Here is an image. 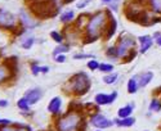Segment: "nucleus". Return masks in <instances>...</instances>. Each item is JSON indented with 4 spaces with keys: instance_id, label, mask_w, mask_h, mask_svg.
I'll use <instances>...</instances> for the list:
<instances>
[{
    "instance_id": "a211bd4d",
    "label": "nucleus",
    "mask_w": 161,
    "mask_h": 131,
    "mask_svg": "<svg viewBox=\"0 0 161 131\" xmlns=\"http://www.w3.org/2000/svg\"><path fill=\"white\" fill-rule=\"evenodd\" d=\"M131 112H133V106H130V104H128V106H125V107L119 108V111H117L119 118H126V117H130Z\"/></svg>"
},
{
    "instance_id": "2f4dec72",
    "label": "nucleus",
    "mask_w": 161,
    "mask_h": 131,
    "mask_svg": "<svg viewBox=\"0 0 161 131\" xmlns=\"http://www.w3.org/2000/svg\"><path fill=\"white\" fill-rule=\"evenodd\" d=\"M89 59V58H92V55H89V54H75L74 55V59Z\"/></svg>"
},
{
    "instance_id": "7ed1b4c3",
    "label": "nucleus",
    "mask_w": 161,
    "mask_h": 131,
    "mask_svg": "<svg viewBox=\"0 0 161 131\" xmlns=\"http://www.w3.org/2000/svg\"><path fill=\"white\" fill-rule=\"evenodd\" d=\"M81 122L79 113L67 112L62 118L57 121V128L59 131H77V127Z\"/></svg>"
},
{
    "instance_id": "72a5a7b5",
    "label": "nucleus",
    "mask_w": 161,
    "mask_h": 131,
    "mask_svg": "<svg viewBox=\"0 0 161 131\" xmlns=\"http://www.w3.org/2000/svg\"><path fill=\"white\" fill-rule=\"evenodd\" d=\"M90 2H92V0H83V2L77 3V8H84V7H86V4L90 3Z\"/></svg>"
},
{
    "instance_id": "cd10ccee",
    "label": "nucleus",
    "mask_w": 161,
    "mask_h": 131,
    "mask_svg": "<svg viewBox=\"0 0 161 131\" xmlns=\"http://www.w3.org/2000/svg\"><path fill=\"white\" fill-rule=\"evenodd\" d=\"M86 66H88V68H89L90 71H97V70L99 68V63H98V60H96V59L88 60Z\"/></svg>"
},
{
    "instance_id": "ddd939ff",
    "label": "nucleus",
    "mask_w": 161,
    "mask_h": 131,
    "mask_svg": "<svg viewBox=\"0 0 161 131\" xmlns=\"http://www.w3.org/2000/svg\"><path fill=\"white\" fill-rule=\"evenodd\" d=\"M139 43H141V49H139V51H141V54H144L147 50H148L151 46H152V44H153V40H152V37L151 36H148V35H144V36H141L139 39Z\"/></svg>"
},
{
    "instance_id": "c756f323",
    "label": "nucleus",
    "mask_w": 161,
    "mask_h": 131,
    "mask_svg": "<svg viewBox=\"0 0 161 131\" xmlns=\"http://www.w3.org/2000/svg\"><path fill=\"white\" fill-rule=\"evenodd\" d=\"M106 55H107V57H110V58L116 59V58H117V51H116V48H115V46L108 48V49H107V51H106Z\"/></svg>"
},
{
    "instance_id": "0eeeda50",
    "label": "nucleus",
    "mask_w": 161,
    "mask_h": 131,
    "mask_svg": "<svg viewBox=\"0 0 161 131\" xmlns=\"http://www.w3.org/2000/svg\"><path fill=\"white\" fill-rule=\"evenodd\" d=\"M16 17L5 9H0V26L5 29H13L16 26Z\"/></svg>"
},
{
    "instance_id": "c85d7f7f",
    "label": "nucleus",
    "mask_w": 161,
    "mask_h": 131,
    "mask_svg": "<svg viewBox=\"0 0 161 131\" xmlns=\"http://www.w3.org/2000/svg\"><path fill=\"white\" fill-rule=\"evenodd\" d=\"M34 44V39L32 37H27V39H23V41L21 43V46L23 49H30Z\"/></svg>"
},
{
    "instance_id": "7c9ffc66",
    "label": "nucleus",
    "mask_w": 161,
    "mask_h": 131,
    "mask_svg": "<svg viewBox=\"0 0 161 131\" xmlns=\"http://www.w3.org/2000/svg\"><path fill=\"white\" fill-rule=\"evenodd\" d=\"M31 71H32V75H34V76H37L40 72H42V67H39L36 63H34V64L31 66Z\"/></svg>"
},
{
    "instance_id": "f704fd0d",
    "label": "nucleus",
    "mask_w": 161,
    "mask_h": 131,
    "mask_svg": "<svg viewBox=\"0 0 161 131\" xmlns=\"http://www.w3.org/2000/svg\"><path fill=\"white\" fill-rule=\"evenodd\" d=\"M0 131H17V128L10 127V126H3L2 128H0Z\"/></svg>"
},
{
    "instance_id": "2eb2a0df",
    "label": "nucleus",
    "mask_w": 161,
    "mask_h": 131,
    "mask_svg": "<svg viewBox=\"0 0 161 131\" xmlns=\"http://www.w3.org/2000/svg\"><path fill=\"white\" fill-rule=\"evenodd\" d=\"M139 81H138V85H139V87H144V86H147L150 82H151V80L153 78V73L150 71V72H144V73H142L139 77Z\"/></svg>"
},
{
    "instance_id": "9b49d317",
    "label": "nucleus",
    "mask_w": 161,
    "mask_h": 131,
    "mask_svg": "<svg viewBox=\"0 0 161 131\" xmlns=\"http://www.w3.org/2000/svg\"><path fill=\"white\" fill-rule=\"evenodd\" d=\"M19 18H21V22L23 23V26L25 27H27V29H34V27L37 26V22L34 21L29 13H26L23 9L19 12Z\"/></svg>"
},
{
    "instance_id": "ea45409f",
    "label": "nucleus",
    "mask_w": 161,
    "mask_h": 131,
    "mask_svg": "<svg viewBox=\"0 0 161 131\" xmlns=\"http://www.w3.org/2000/svg\"><path fill=\"white\" fill-rule=\"evenodd\" d=\"M156 41H157V44H158V45L161 46V36H160V37L157 39V40H156Z\"/></svg>"
},
{
    "instance_id": "5701e85b",
    "label": "nucleus",
    "mask_w": 161,
    "mask_h": 131,
    "mask_svg": "<svg viewBox=\"0 0 161 131\" xmlns=\"http://www.w3.org/2000/svg\"><path fill=\"white\" fill-rule=\"evenodd\" d=\"M98 70H99L101 72H103V73H111V72L114 71V66L110 64V63H101Z\"/></svg>"
},
{
    "instance_id": "dca6fc26",
    "label": "nucleus",
    "mask_w": 161,
    "mask_h": 131,
    "mask_svg": "<svg viewBox=\"0 0 161 131\" xmlns=\"http://www.w3.org/2000/svg\"><path fill=\"white\" fill-rule=\"evenodd\" d=\"M114 122H115V125H117L120 127H130L136 123V120H134L133 117H126V118H117Z\"/></svg>"
},
{
    "instance_id": "9d476101",
    "label": "nucleus",
    "mask_w": 161,
    "mask_h": 131,
    "mask_svg": "<svg viewBox=\"0 0 161 131\" xmlns=\"http://www.w3.org/2000/svg\"><path fill=\"white\" fill-rule=\"evenodd\" d=\"M42 97H43V93H42V90H40V89H32V90L27 91V93L25 94V98L27 99L30 106H31V104L37 103L40 99H42Z\"/></svg>"
},
{
    "instance_id": "6ab92c4d",
    "label": "nucleus",
    "mask_w": 161,
    "mask_h": 131,
    "mask_svg": "<svg viewBox=\"0 0 161 131\" xmlns=\"http://www.w3.org/2000/svg\"><path fill=\"white\" fill-rule=\"evenodd\" d=\"M117 77H119V75H117V73H110V75H106V76L103 77V82H104V84H107V85H112V84H115V82L117 81Z\"/></svg>"
},
{
    "instance_id": "4c0bfd02",
    "label": "nucleus",
    "mask_w": 161,
    "mask_h": 131,
    "mask_svg": "<svg viewBox=\"0 0 161 131\" xmlns=\"http://www.w3.org/2000/svg\"><path fill=\"white\" fill-rule=\"evenodd\" d=\"M48 71H49V67H42V72L43 73H47Z\"/></svg>"
},
{
    "instance_id": "6e6552de",
    "label": "nucleus",
    "mask_w": 161,
    "mask_h": 131,
    "mask_svg": "<svg viewBox=\"0 0 161 131\" xmlns=\"http://www.w3.org/2000/svg\"><path fill=\"white\" fill-rule=\"evenodd\" d=\"M117 98V93L116 91H112L111 94H97L96 98H94V102L96 104H98V106H106V104H111L116 100Z\"/></svg>"
},
{
    "instance_id": "423d86ee",
    "label": "nucleus",
    "mask_w": 161,
    "mask_h": 131,
    "mask_svg": "<svg viewBox=\"0 0 161 131\" xmlns=\"http://www.w3.org/2000/svg\"><path fill=\"white\" fill-rule=\"evenodd\" d=\"M90 125L97 127L98 130H102V128H107L114 125V121H110L107 117H104L103 114L101 113H96L94 116L90 117Z\"/></svg>"
},
{
    "instance_id": "a19ab883",
    "label": "nucleus",
    "mask_w": 161,
    "mask_h": 131,
    "mask_svg": "<svg viewBox=\"0 0 161 131\" xmlns=\"http://www.w3.org/2000/svg\"><path fill=\"white\" fill-rule=\"evenodd\" d=\"M17 131H26V130H25L23 126H21V128H17Z\"/></svg>"
},
{
    "instance_id": "393cba45",
    "label": "nucleus",
    "mask_w": 161,
    "mask_h": 131,
    "mask_svg": "<svg viewBox=\"0 0 161 131\" xmlns=\"http://www.w3.org/2000/svg\"><path fill=\"white\" fill-rule=\"evenodd\" d=\"M69 49H70L69 45H58V46L54 49V51H53V55L57 57V55H59V54H62V53H66V51L69 50Z\"/></svg>"
},
{
    "instance_id": "4468645a",
    "label": "nucleus",
    "mask_w": 161,
    "mask_h": 131,
    "mask_svg": "<svg viewBox=\"0 0 161 131\" xmlns=\"http://www.w3.org/2000/svg\"><path fill=\"white\" fill-rule=\"evenodd\" d=\"M61 106H62V100L59 97H54L48 104V111L53 114H57L59 113V109H61Z\"/></svg>"
},
{
    "instance_id": "4be33fe9",
    "label": "nucleus",
    "mask_w": 161,
    "mask_h": 131,
    "mask_svg": "<svg viewBox=\"0 0 161 131\" xmlns=\"http://www.w3.org/2000/svg\"><path fill=\"white\" fill-rule=\"evenodd\" d=\"M75 17V13L72 10H67L64 13H62V16H61V21L62 22H71Z\"/></svg>"
},
{
    "instance_id": "f8f14e48",
    "label": "nucleus",
    "mask_w": 161,
    "mask_h": 131,
    "mask_svg": "<svg viewBox=\"0 0 161 131\" xmlns=\"http://www.w3.org/2000/svg\"><path fill=\"white\" fill-rule=\"evenodd\" d=\"M142 12H143V9L131 7V8H126V9H125V16H126V18H128L129 21L138 22V19H139V17H141V14H142Z\"/></svg>"
},
{
    "instance_id": "1a4fd4ad",
    "label": "nucleus",
    "mask_w": 161,
    "mask_h": 131,
    "mask_svg": "<svg viewBox=\"0 0 161 131\" xmlns=\"http://www.w3.org/2000/svg\"><path fill=\"white\" fill-rule=\"evenodd\" d=\"M107 14H108V24H107V29H106V32H104V39L106 40H110V39L115 35L116 32V29H117V22L116 19L114 18L112 13L110 12V9L107 10Z\"/></svg>"
},
{
    "instance_id": "39448f33",
    "label": "nucleus",
    "mask_w": 161,
    "mask_h": 131,
    "mask_svg": "<svg viewBox=\"0 0 161 131\" xmlns=\"http://www.w3.org/2000/svg\"><path fill=\"white\" fill-rule=\"evenodd\" d=\"M136 46V40L131 36H126V37H121L119 41V45L116 48L117 51V58H125L130 51Z\"/></svg>"
},
{
    "instance_id": "37998d69",
    "label": "nucleus",
    "mask_w": 161,
    "mask_h": 131,
    "mask_svg": "<svg viewBox=\"0 0 161 131\" xmlns=\"http://www.w3.org/2000/svg\"><path fill=\"white\" fill-rule=\"evenodd\" d=\"M96 131H102V130H96Z\"/></svg>"
},
{
    "instance_id": "412c9836",
    "label": "nucleus",
    "mask_w": 161,
    "mask_h": 131,
    "mask_svg": "<svg viewBox=\"0 0 161 131\" xmlns=\"http://www.w3.org/2000/svg\"><path fill=\"white\" fill-rule=\"evenodd\" d=\"M148 108H150V111H152V112H158V111H161V100H158V99H152L151 103H150V106H148Z\"/></svg>"
},
{
    "instance_id": "f03ea898",
    "label": "nucleus",
    "mask_w": 161,
    "mask_h": 131,
    "mask_svg": "<svg viewBox=\"0 0 161 131\" xmlns=\"http://www.w3.org/2000/svg\"><path fill=\"white\" fill-rule=\"evenodd\" d=\"M90 78L85 72H79L74 75L70 81H69V87L76 95H84L86 94L90 89Z\"/></svg>"
},
{
    "instance_id": "bb28decb",
    "label": "nucleus",
    "mask_w": 161,
    "mask_h": 131,
    "mask_svg": "<svg viewBox=\"0 0 161 131\" xmlns=\"http://www.w3.org/2000/svg\"><path fill=\"white\" fill-rule=\"evenodd\" d=\"M50 37H52L56 43H58V44H61V43L63 41V36H62L58 31H52V32H50Z\"/></svg>"
},
{
    "instance_id": "58836bf2",
    "label": "nucleus",
    "mask_w": 161,
    "mask_h": 131,
    "mask_svg": "<svg viewBox=\"0 0 161 131\" xmlns=\"http://www.w3.org/2000/svg\"><path fill=\"white\" fill-rule=\"evenodd\" d=\"M134 2H136L137 4H143V3L146 2V0H134Z\"/></svg>"
},
{
    "instance_id": "f3484780",
    "label": "nucleus",
    "mask_w": 161,
    "mask_h": 131,
    "mask_svg": "<svg viewBox=\"0 0 161 131\" xmlns=\"http://www.w3.org/2000/svg\"><path fill=\"white\" fill-rule=\"evenodd\" d=\"M137 78H138V76H134V77H131L130 80L128 81V86H126V87H128V93H129V94H136V93H137V90H138V87H139Z\"/></svg>"
},
{
    "instance_id": "473e14b6",
    "label": "nucleus",
    "mask_w": 161,
    "mask_h": 131,
    "mask_svg": "<svg viewBox=\"0 0 161 131\" xmlns=\"http://www.w3.org/2000/svg\"><path fill=\"white\" fill-rule=\"evenodd\" d=\"M64 60H66V57H64L63 54H59V55L56 57V62H57V63H63Z\"/></svg>"
},
{
    "instance_id": "20e7f679",
    "label": "nucleus",
    "mask_w": 161,
    "mask_h": 131,
    "mask_svg": "<svg viewBox=\"0 0 161 131\" xmlns=\"http://www.w3.org/2000/svg\"><path fill=\"white\" fill-rule=\"evenodd\" d=\"M30 8L39 18L50 17L53 16L50 12L54 9V0H35L30 4Z\"/></svg>"
},
{
    "instance_id": "a878e982",
    "label": "nucleus",
    "mask_w": 161,
    "mask_h": 131,
    "mask_svg": "<svg viewBox=\"0 0 161 131\" xmlns=\"http://www.w3.org/2000/svg\"><path fill=\"white\" fill-rule=\"evenodd\" d=\"M150 4L153 12L161 13V0H150Z\"/></svg>"
},
{
    "instance_id": "b1692460",
    "label": "nucleus",
    "mask_w": 161,
    "mask_h": 131,
    "mask_svg": "<svg viewBox=\"0 0 161 131\" xmlns=\"http://www.w3.org/2000/svg\"><path fill=\"white\" fill-rule=\"evenodd\" d=\"M17 106H18V108L22 109V111H29V108H30V104H29L27 99H26L25 97L21 98V99L17 102Z\"/></svg>"
},
{
    "instance_id": "79ce46f5",
    "label": "nucleus",
    "mask_w": 161,
    "mask_h": 131,
    "mask_svg": "<svg viewBox=\"0 0 161 131\" xmlns=\"http://www.w3.org/2000/svg\"><path fill=\"white\" fill-rule=\"evenodd\" d=\"M67 2H74V0H66V3H67Z\"/></svg>"
},
{
    "instance_id": "f257e3e1",
    "label": "nucleus",
    "mask_w": 161,
    "mask_h": 131,
    "mask_svg": "<svg viewBox=\"0 0 161 131\" xmlns=\"http://www.w3.org/2000/svg\"><path fill=\"white\" fill-rule=\"evenodd\" d=\"M108 14H107V10H101L97 12L96 14H93L90 17V19L88 21L86 24V35H88V40L85 43H92L97 40V39L106 32L107 29V23H108Z\"/></svg>"
},
{
    "instance_id": "e433bc0d",
    "label": "nucleus",
    "mask_w": 161,
    "mask_h": 131,
    "mask_svg": "<svg viewBox=\"0 0 161 131\" xmlns=\"http://www.w3.org/2000/svg\"><path fill=\"white\" fill-rule=\"evenodd\" d=\"M115 2V0H102V3H104V4H112Z\"/></svg>"
},
{
    "instance_id": "aec40b11",
    "label": "nucleus",
    "mask_w": 161,
    "mask_h": 131,
    "mask_svg": "<svg viewBox=\"0 0 161 131\" xmlns=\"http://www.w3.org/2000/svg\"><path fill=\"white\" fill-rule=\"evenodd\" d=\"M9 68L7 67L5 64H0V84H2L4 80L8 78V75H9Z\"/></svg>"
},
{
    "instance_id": "c9c22d12",
    "label": "nucleus",
    "mask_w": 161,
    "mask_h": 131,
    "mask_svg": "<svg viewBox=\"0 0 161 131\" xmlns=\"http://www.w3.org/2000/svg\"><path fill=\"white\" fill-rule=\"evenodd\" d=\"M9 106V103H8V100H5V99H3V100H0V107H8Z\"/></svg>"
}]
</instances>
